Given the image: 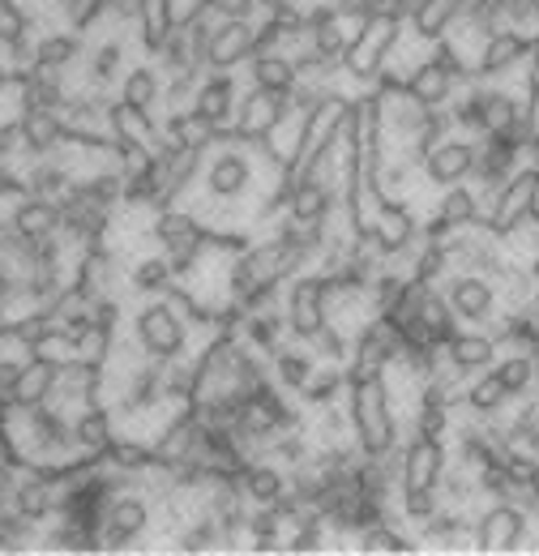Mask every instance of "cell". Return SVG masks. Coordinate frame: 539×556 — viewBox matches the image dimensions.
<instances>
[{
	"label": "cell",
	"instance_id": "cell-13",
	"mask_svg": "<svg viewBox=\"0 0 539 556\" xmlns=\"http://www.w3.org/2000/svg\"><path fill=\"white\" fill-rule=\"evenodd\" d=\"M373 240L390 257H411L419 249V218L406 206V198H386L373 214Z\"/></svg>",
	"mask_w": 539,
	"mask_h": 556
},
{
	"label": "cell",
	"instance_id": "cell-49",
	"mask_svg": "<svg viewBox=\"0 0 539 556\" xmlns=\"http://www.w3.org/2000/svg\"><path fill=\"white\" fill-rule=\"evenodd\" d=\"M278 4H300V0H262V9H278Z\"/></svg>",
	"mask_w": 539,
	"mask_h": 556
},
{
	"label": "cell",
	"instance_id": "cell-40",
	"mask_svg": "<svg viewBox=\"0 0 539 556\" xmlns=\"http://www.w3.org/2000/svg\"><path fill=\"white\" fill-rule=\"evenodd\" d=\"M441 509V492L437 488H399V518L424 527L433 514Z\"/></svg>",
	"mask_w": 539,
	"mask_h": 556
},
{
	"label": "cell",
	"instance_id": "cell-8",
	"mask_svg": "<svg viewBox=\"0 0 539 556\" xmlns=\"http://www.w3.org/2000/svg\"><path fill=\"white\" fill-rule=\"evenodd\" d=\"M531 540V509L518 501H492L475 518V553H523Z\"/></svg>",
	"mask_w": 539,
	"mask_h": 556
},
{
	"label": "cell",
	"instance_id": "cell-25",
	"mask_svg": "<svg viewBox=\"0 0 539 556\" xmlns=\"http://www.w3.org/2000/svg\"><path fill=\"white\" fill-rule=\"evenodd\" d=\"M73 437H77L82 450L103 454V450L112 445V437H116V412L103 407V403H86V407L73 416Z\"/></svg>",
	"mask_w": 539,
	"mask_h": 556
},
{
	"label": "cell",
	"instance_id": "cell-27",
	"mask_svg": "<svg viewBox=\"0 0 539 556\" xmlns=\"http://www.w3.org/2000/svg\"><path fill=\"white\" fill-rule=\"evenodd\" d=\"M17 236L26 240H43V236H57L61 231V206L57 202H43V198H22L13 210V223H9Z\"/></svg>",
	"mask_w": 539,
	"mask_h": 556
},
{
	"label": "cell",
	"instance_id": "cell-11",
	"mask_svg": "<svg viewBox=\"0 0 539 556\" xmlns=\"http://www.w3.org/2000/svg\"><path fill=\"white\" fill-rule=\"evenodd\" d=\"M446 300L454 308V317L463 326H488L497 313H501V295H497V282L488 275H459L450 278L446 287Z\"/></svg>",
	"mask_w": 539,
	"mask_h": 556
},
{
	"label": "cell",
	"instance_id": "cell-45",
	"mask_svg": "<svg viewBox=\"0 0 539 556\" xmlns=\"http://www.w3.org/2000/svg\"><path fill=\"white\" fill-rule=\"evenodd\" d=\"M210 22H258L262 0H210Z\"/></svg>",
	"mask_w": 539,
	"mask_h": 556
},
{
	"label": "cell",
	"instance_id": "cell-4",
	"mask_svg": "<svg viewBox=\"0 0 539 556\" xmlns=\"http://www.w3.org/2000/svg\"><path fill=\"white\" fill-rule=\"evenodd\" d=\"M539 202V163H523L492 198L479 202V223L492 236H514L523 223H531V210Z\"/></svg>",
	"mask_w": 539,
	"mask_h": 556
},
{
	"label": "cell",
	"instance_id": "cell-28",
	"mask_svg": "<svg viewBox=\"0 0 539 556\" xmlns=\"http://www.w3.org/2000/svg\"><path fill=\"white\" fill-rule=\"evenodd\" d=\"M82 52H86V39H82V30H73V26H57V30H48V35H39V48H35V65H57V70H73L77 61H82Z\"/></svg>",
	"mask_w": 539,
	"mask_h": 556
},
{
	"label": "cell",
	"instance_id": "cell-15",
	"mask_svg": "<svg viewBox=\"0 0 539 556\" xmlns=\"http://www.w3.org/2000/svg\"><path fill=\"white\" fill-rule=\"evenodd\" d=\"M479 223V193L472 185H454L441 193V202L433 210V218L419 227V240H446L454 231H467Z\"/></svg>",
	"mask_w": 539,
	"mask_h": 556
},
{
	"label": "cell",
	"instance_id": "cell-23",
	"mask_svg": "<svg viewBox=\"0 0 539 556\" xmlns=\"http://www.w3.org/2000/svg\"><path fill=\"white\" fill-rule=\"evenodd\" d=\"M403 81H406V90H411V99H419L424 108H450L454 94H459V81L441 70L433 56H424L415 70L406 73Z\"/></svg>",
	"mask_w": 539,
	"mask_h": 556
},
{
	"label": "cell",
	"instance_id": "cell-18",
	"mask_svg": "<svg viewBox=\"0 0 539 556\" xmlns=\"http://www.w3.org/2000/svg\"><path fill=\"white\" fill-rule=\"evenodd\" d=\"M510 386L501 381V372L497 368H479L467 377V390H463V412L472 419H492L501 416L505 407H510Z\"/></svg>",
	"mask_w": 539,
	"mask_h": 556
},
{
	"label": "cell",
	"instance_id": "cell-33",
	"mask_svg": "<svg viewBox=\"0 0 539 556\" xmlns=\"http://www.w3.org/2000/svg\"><path fill=\"white\" fill-rule=\"evenodd\" d=\"M103 463L141 480V476L154 467V450H150V441H141V437H121V432H116L112 445L103 450Z\"/></svg>",
	"mask_w": 539,
	"mask_h": 556
},
{
	"label": "cell",
	"instance_id": "cell-42",
	"mask_svg": "<svg viewBox=\"0 0 539 556\" xmlns=\"http://www.w3.org/2000/svg\"><path fill=\"white\" fill-rule=\"evenodd\" d=\"M309 351H313L317 359H326V364H347V355H351V334L330 321V326L309 343Z\"/></svg>",
	"mask_w": 539,
	"mask_h": 556
},
{
	"label": "cell",
	"instance_id": "cell-2",
	"mask_svg": "<svg viewBox=\"0 0 539 556\" xmlns=\"http://www.w3.org/2000/svg\"><path fill=\"white\" fill-rule=\"evenodd\" d=\"M403 39V17L394 13H368L355 22L351 30V43H347V56H342V77H351L355 86H373L381 73L390 70V56Z\"/></svg>",
	"mask_w": 539,
	"mask_h": 556
},
{
	"label": "cell",
	"instance_id": "cell-35",
	"mask_svg": "<svg viewBox=\"0 0 539 556\" xmlns=\"http://www.w3.org/2000/svg\"><path fill=\"white\" fill-rule=\"evenodd\" d=\"M121 70H125V43H121V39H103V43L90 52V61H86V81L112 90V81L125 77Z\"/></svg>",
	"mask_w": 539,
	"mask_h": 556
},
{
	"label": "cell",
	"instance_id": "cell-31",
	"mask_svg": "<svg viewBox=\"0 0 539 556\" xmlns=\"http://www.w3.org/2000/svg\"><path fill=\"white\" fill-rule=\"evenodd\" d=\"M249 81L262 86V90H278V94H291L300 86L296 77V65L287 52H266V56H253L249 61Z\"/></svg>",
	"mask_w": 539,
	"mask_h": 556
},
{
	"label": "cell",
	"instance_id": "cell-30",
	"mask_svg": "<svg viewBox=\"0 0 539 556\" xmlns=\"http://www.w3.org/2000/svg\"><path fill=\"white\" fill-rule=\"evenodd\" d=\"M108 121H112V138H121V141H154V134H159L154 112H150V108H134V103H125V99H112Z\"/></svg>",
	"mask_w": 539,
	"mask_h": 556
},
{
	"label": "cell",
	"instance_id": "cell-29",
	"mask_svg": "<svg viewBox=\"0 0 539 556\" xmlns=\"http://www.w3.org/2000/svg\"><path fill=\"white\" fill-rule=\"evenodd\" d=\"M137 35H141V48L150 56H159L167 48V39L176 35L172 13H167V0H137Z\"/></svg>",
	"mask_w": 539,
	"mask_h": 556
},
{
	"label": "cell",
	"instance_id": "cell-6",
	"mask_svg": "<svg viewBox=\"0 0 539 556\" xmlns=\"http://www.w3.org/2000/svg\"><path fill=\"white\" fill-rule=\"evenodd\" d=\"M326 275L322 270H304L283 287V317L296 343H313L326 326H330V308H326Z\"/></svg>",
	"mask_w": 539,
	"mask_h": 556
},
{
	"label": "cell",
	"instance_id": "cell-22",
	"mask_svg": "<svg viewBox=\"0 0 539 556\" xmlns=\"http://www.w3.org/2000/svg\"><path fill=\"white\" fill-rule=\"evenodd\" d=\"M463 9H467V0H419L415 13L406 17L411 22V35L419 43H437V39H446L459 26Z\"/></svg>",
	"mask_w": 539,
	"mask_h": 556
},
{
	"label": "cell",
	"instance_id": "cell-7",
	"mask_svg": "<svg viewBox=\"0 0 539 556\" xmlns=\"http://www.w3.org/2000/svg\"><path fill=\"white\" fill-rule=\"evenodd\" d=\"M154 527V501L129 488V492H116L108 514H103V527H99V553H125L146 540V531Z\"/></svg>",
	"mask_w": 539,
	"mask_h": 556
},
{
	"label": "cell",
	"instance_id": "cell-26",
	"mask_svg": "<svg viewBox=\"0 0 539 556\" xmlns=\"http://www.w3.org/2000/svg\"><path fill=\"white\" fill-rule=\"evenodd\" d=\"M313 368H317V355L304 348H283L274 351V359H270V377H274V386L283 390V394H300L304 390V381L313 377Z\"/></svg>",
	"mask_w": 539,
	"mask_h": 556
},
{
	"label": "cell",
	"instance_id": "cell-44",
	"mask_svg": "<svg viewBox=\"0 0 539 556\" xmlns=\"http://www.w3.org/2000/svg\"><path fill=\"white\" fill-rule=\"evenodd\" d=\"M450 424H454V407L419 403V412H415V432H419V437H437V441H446V437H450Z\"/></svg>",
	"mask_w": 539,
	"mask_h": 556
},
{
	"label": "cell",
	"instance_id": "cell-37",
	"mask_svg": "<svg viewBox=\"0 0 539 556\" xmlns=\"http://www.w3.org/2000/svg\"><path fill=\"white\" fill-rule=\"evenodd\" d=\"M355 544H360V553H419V544L406 540L394 522H373V527H364V531L355 535Z\"/></svg>",
	"mask_w": 539,
	"mask_h": 556
},
{
	"label": "cell",
	"instance_id": "cell-36",
	"mask_svg": "<svg viewBox=\"0 0 539 556\" xmlns=\"http://www.w3.org/2000/svg\"><path fill=\"white\" fill-rule=\"evenodd\" d=\"M176 270H172V262L163 257V253H154V257H141L134 270H129V287L141 291V295H163L172 282H176Z\"/></svg>",
	"mask_w": 539,
	"mask_h": 556
},
{
	"label": "cell",
	"instance_id": "cell-5",
	"mask_svg": "<svg viewBox=\"0 0 539 556\" xmlns=\"http://www.w3.org/2000/svg\"><path fill=\"white\" fill-rule=\"evenodd\" d=\"M134 334L137 351L150 355V359H176V355H189V334L193 326L163 300V295H150L134 317Z\"/></svg>",
	"mask_w": 539,
	"mask_h": 556
},
{
	"label": "cell",
	"instance_id": "cell-34",
	"mask_svg": "<svg viewBox=\"0 0 539 556\" xmlns=\"http://www.w3.org/2000/svg\"><path fill=\"white\" fill-rule=\"evenodd\" d=\"M116 99H125V103H134V108H150V112H154V103L163 99V73H159V65H134V70H125Z\"/></svg>",
	"mask_w": 539,
	"mask_h": 556
},
{
	"label": "cell",
	"instance_id": "cell-24",
	"mask_svg": "<svg viewBox=\"0 0 539 556\" xmlns=\"http://www.w3.org/2000/svg\"><path fill=\"white\" fill-rule=\"evenodd\" d=\"M57 386H61V364H48V359H35L30 355L26 368H22V377H17L13 403L17 407H43V403H52Z\"/></svg>",
	"mask_w": 539,
	"mask_h": 556
},
{
	"label": "cell",
	"instance_id": "cell-41",
	"mask_svg": "<svg viewBox=\"0 0 539 556\" xmlns=\"http://www.w3.org/2000/svg\"><path fill=\"white\" fill-rule=\"evenodd\" d=\"M35 35V13L22 9V0H0V48Z\"/></svg>",
	"mask_w": 539,
	"mask_h": 556
},
{
	"label": "cell",
	"instance_id": "cell-9",
	"mask_svg": "<svg viewBox=\"0 0 539 556\" xmlns=\"http://www.w3.org/2000/svg\"><path fill=\"white\" fill-rule=\"evenodd\" d=\"M258 154L245 150V146H214L205 154V193L218 198V202H240L249 189H253V176H258Z\"/></svg>",
	"mask_w": 539,
	"mask_h": 556
},
{
	"label": "cell",
	"instance_id": "cell-10",
	"mask_svg": "<svg viewBox=\"0 0 539 556\" xmlns=\"http://www.w3.org/2000/svg\"><path fill=\"white\" fill-rule=\"evenodd\" d=\"M419 176L437 189H454V185H467L475 176V138H450L437 141L424 163H419Z\"/></svg>",
	"mask_w": 539,
	"mask_h": 556
},
{
	"label": "cell",
	"instance_id": "cell-1",
	"mask_svg": "<svg viewBox=\"0 0 539 556\" xmlns=\"http://www.w3.org/2000/svg\"><path fill=\"white\" fill-rule=\"evenodd\" d=\"M347 412L355 428V445L377 458L399 450V419H394V399H390V381L381 377H364V381H347Z\"/></svg>",
	"mask_w": 539,
	"mask_h": 556
},
{
	"label": "cell",
	"instance_id": "cell-14",
	"mask_svg": "<svg viewBox=\"0 0 539 556\" xmlns=\"http://www.w3.org/2000/svg\"><path fill=\"white\" fill-rule=\"evenodd\" d=\"M527 52H531V35H527V30H518V26L492 30V35L484 39V48H479L475 81H497V77H505V73L518 70V65L527 61Z\"/></svg>",
	"mask_w": 539,
	"mask_h": 556
},
{
	"label": "cell",
	"instance_id": "cell-12",
	"mask_svg": "<svg viewBox=\"0 0 539 556\" xmlns=\"http://www.w3.org/2000/svg\"><path fill=\"white\" fill-rule=\"evenodd\" d=\"M258 52V22H214L210 48H205V70L236 73L249 65Z\"/></svg>",
	"mask_w": 539,
	"mask_h": 556
},
{
	"label": "cell",
	"instance_id": "cell-47",
	"mask_svg": "<svg viewBox=\"0 0 539 556\" xmlns=\"http://www.w3.org/2000/svg\"><path fill=\"white\" fill-rule=\"evenodd\" d=\"M523 90H527V99L539 108V30L531 35V52H527V86H523Z\"/></svg>",
	"mask_w": 539,
	"mask_h": 556
},
{
	"label": "cell",
	"instance_id": "cell-46",
	"mask_svg": "<svg viewBox=\"0 0 539 556\" xmlns=\"http://www.w3.org/2000/svg\"><path fill=\"white\" fill-rule=\"evenodd\" d=\"M167 13H172L176 30H189L193 22H202L205 13H210V0H167Z\"/></svg>",
	"mask_w": 539,
	"mask_h": 556
},
{
	"label": "cell",
	"instance_id": "cell-50",
	"mask_svg": "<svg viewBox=\"0 0 539 556\" xmlns=\"http://www.w3.org/2000/svg\"><path fill=\"white\" fill-rule=\"evenodd\" d=\"M536 125H539V108H536Z\"/></svg>",
	"mask_w": 539,
	"mask_h": 556
},
{
	"label": "cell",
	"instance_id": "cell-38",
	"mask_svg": "<svg viewBox=\"0 0 539 556\" xmlns=\"http://www.w3.org/2000/svg\"><path fill=\"white\" fill-rule=\"evenodd\" d=\"M167 125L176 129V138L185 141L189 150H205V154H210V146H214V125L205 121L202 112H193V108L167 112Z\"/></svg>",
	"mask_w": 539,
	"mask_h": 556
},
{
	"label": "cell",
	"instance_id": "cell-43",
	"mask_svg": "<svg viewBox=\"0 0 539 556\" xmlns=\"http://www.w3.org/2000/svg\"><path fill=\"white\" fill-rule=\"evenodd\" d=\"M30 355L35 359H48V364H68L77 351H73V339H68L65 330H57V326H48L35 343H30Z\"/></svg>",
	"mask_w": 539,
	"mask_h": 556
},
{
	"label": "cell",
	"instance_id": "cell-16",
	"mask_svg": "<svg viewBox=\"0 0 539 556\" xmlns=\"http://www.w3.org/2000/svg\"><path fill=\"white\" fill-rule=\"evenodd\" d=\"M450 467V450L437 437H411V445H403V480L399 488H441V476Z\"/></svg>",
	"mask_w": 539,
	"mask_h": 556
},
{
	"label": "cell",
	"instance_id": "cell-17",
	"mask_svg": "<svg viewBox=\"0 0 539 556\" xmlns=\"http://www.w3.org/2000/svg\"><path fill=\"white\" fill-rule=\"evenodd\" d=\"M236 103H240V90H236V77L218 70H205L198 81V94H193V112H202L214 129L231 125L236 121Z\"/></svg>",
	"mask_w": 539,
	"mask_h": 556
},
{
	"label": "cell",
	"instance_id": "cell-39",
	"mask_svg": "<svg viewBox=\"0 0 539 556\" xmlns=\"http://www.w3.org/2000/svg\"><path fill=\"white\" fill-rule=\"evenodd\" d=\"M492 368L501 372V381L510 386V394H514V399H523V394H531V390H536V355H531V351L505 355V359H497Z\"/></svg>",
	"mask_w": 539,
	"mask_h": 556
},
{
	"label": "cell",
	"instance_id": "cell-21",
	"mask_svg": "<svg viewBox=\"0 0 539 556\" xmlns=\"http://www.w3.org/2000/svg\"><path fill=\"white\" fill-rule=\"evenodd\" d=\"M240 492H245V501H253V505H278V501L291 492V471L278 467L274 458H258V463L245 467Z\"/></svg>",
	"mask_w": 539,
	"mask_h": 556
},
{
	"label": "cell",
	"instance_id": "cell-20",
	"mask_svg": "<svg viewBox=\"0 0 539 556\" xmlns=\"http://www.w3.org/2000/svg\"><path fill=\"white\" fill-rule=\"evenodd\" d=\"M446 359H450L463 377H472L479 368H492V364H497V339H492L484 326H467V330H459V334L446 343Z\"/></svg>",
	"mask_w": 539,
	"mask_h": 556
},
{
	"label": "cell",
	"instance_id": "cell-32",
	"mask_svg": "<svg viewBox=\"0 0 539 556\" xmlns=\"http://www.w3.org/2000/svg\"><path fill=\"white\" fill-rule=\"evenodd\" d=\"M338 394H347V364H317L313 377H309L304 390H300V403L317 412V407L338 403Z\"/></svg>",
	"mask_w": 539,
	"mask_h": 556
},
{
	"label": "cell",
	"instance_id": "cell-19",
	"mask_svg": "<svg viewBox=\"0 0 539 556\" xmlns=\"http://www.w3.org/2000/svg\"><path fill=\"white\" fill-rule=\"evenodd\" d=\"M22 125V141H26V154H57L65 146V116L57 108H26L17 116Z\"/></svg>",
	"mask_w": 539,
	"mask_h": 556
},
{
	"label": "cell",
	"instance_id": "cell-3",
	"mask_svg": "<svg viewBox=\"0 0 539 556\" xmlns=\"http://www.w3.org/2000/svg\"><path fill=\"white\" fill-rule=\"evenodd\" d=\"M150 240L163 249V257L172 262V270L180 278H189L198 270L205 253V223L198 218V210L167 206L150 218Z\"/></svg>",
	"mask_w": 539,
	"mask_h": 556
},
{
	"label": "cell",
	"instance_id": "cell-48",
	"mask_svg": "<svg viewBox=\"0 0 539 556\" xmlns=\"http://www.w3.org/2000/svg\"><path fill=\"white\" fill-rule=\"evenodd\" d=\"M9 86V61H4V48H0V90Z\"/></svg>",
	"mask_w": 539,
	"mask_h": 556
}]
</instances>
